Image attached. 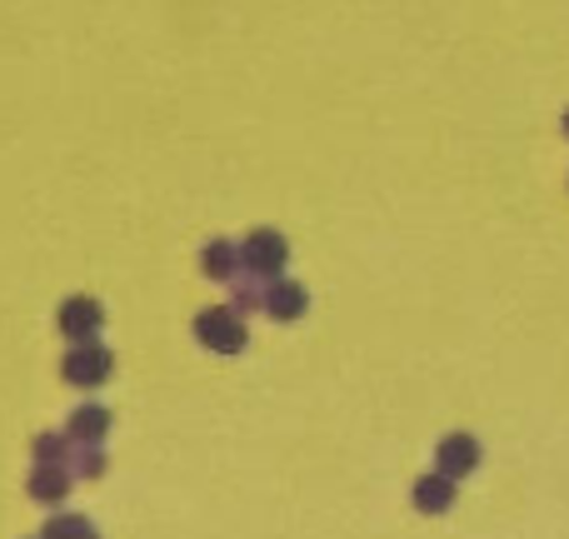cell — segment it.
Masks as SVG:
<instances>
[{
    "label": "cell",
    "mask_w": 569,
    "mask_h": 539,
    "mask_svg": "<svg viewBox=\"0 0 569 539\" xmlns=\"http://www.w3.org/2000/svg\"><path fill=\"white\" fill-rule=\"evenodd\" d=\"M475 470H480V440H475V435L455 430L435 445V475H445L450 485H460L465 475H475Z\"/></svg>",
    "instance_id": "277c9868"
},
{
    "label": "cell",
    "mask_w": 569,
    "mask_h": 539,
    "mask_svg": "<svg viewBox=\"0 0 569 539\" xmlns=\"http://www.w3.org/2000/svg\"><path fill=\"white\" fill-rule=\"evenodd\" d=\"M455 495H460V485H450L445 475H420L415 490H410V500H415L420 515H445L455 505Z\"/></svg>",
    "instance_id": "ba28073f"
},
{
    "label": "cell",
    "mask_w": 569,
    "mask_h": 539,
    "mask_svg": "<svg viewBox=\"0 0 569 539\" xmlns=\"http://www.w3.org/2000/svg\"><path fill=\"white\" fill-rule=\"evenodd\" d=\"M260 310H266L276 325H290L310 310V290H305L300 280H270L266 295H260Z\"/></svg>",
    "instance_id": "8992f818"
},
{
    "label": "cell",
    "mask_w": 569,
    "mask_h": 539,
    "mask_svg": "<svg viewBox=\"0 0 569 539\" xmlns=\"http://www.w3.org/2000/svg\"><path fill=\"white\" fill-rule=\"evenodd\" d=\"M110 435V410L106 405H80L66 420V440L70 445H100Z\"/></svg>",
    "instance_id": "52a82bcc"
},
{
    "label": "cell",
    "mask_w": 569,
    "mask_h": 539,
    "mask_svg": "<svg viewBox=\"0 0 569 539\" xmlns=\"http://www.w3.org/2000/svg\"><path fill=\"white\" fill-rule=\"evenodd\" d=\"M260 295H266V285L260 280H250V285H236V305H230V310H260Z\"/></svg>",
    "instance_id": "5bb4252c"
},
{
    "label": "cell",
    "mask_w": 569,
    "mask_h": 539,
    "mask_svg": "<svg viewBox=\"0 0 569 539\" xmlns=\"http://www.w3.org/2000/svg\"><path fill=\"white\" fill-rule=\"evenodd\" d=\"M26 490H30L36 505H60L70 495V470L66 465H36L30 480H26Z\"/></svg>",
    "instance_id": "9c48e42d"
},
{
    "label": "cell",
    "mask_w": 569,
    "mask_h": 539,
    "mask_svg": "<svg viewBox=\"0 0 569 539\" xmlns=\"http://www.w3.org/2000/svg\"><path fill=\"white\" fill-rule=\"evenodd\" d=\"M70 480H100L106 475V455H100V445H70V460H66Z\"/></svg>",
    "instance_id": "8fae6325"
},
{
    "label": "cell",
    "mask_w": 569,
    "mask_h": 539,
    "mask_svg": "<svg viewBox=\"0 0 569 539\" xmlns=\"http://www.w3.org/2000/svg\"><path fill=\"white\" fill-rule=\"evenodd\" d=\"M40 539H100V530L86 515H56V520L40 530Z\"/></svg>",
    "instance_id": "7c38bea8"
},
{
    "label": "cell",
    "mask_w": 569,
    "mask_h": 539,
    "mask_svg": "<svg viewBox=\"0 0 569 539\" xmlns=\"http://www.w3.org/2000/svg\"><path fill=\"white\" fill-rule=\"evenodd\" d=\"M110 370H116V355H110L100 340L70 345V355L60 360V375H66L70 385H80V390H96V385H106Z\"/></svg>",
    "instance_id": "3957f363"
},
{
    "label": "cell",
    "mask_w": 569,
    "mask_h": 539,
    "mask_svg": "<svg viewBox=\"0 0 569 539\" xmlns=\"http://www.w3.org/2000/svg\"><path fill=\"white\" fill-rule=\"evenodd\" d=\"M36 465H66L70 460V440L60 430H46V435H36Z\"/></svg>",
    "instance_id": "4fadbf2b"
},
{
    "label": "cell",
    "mask_w": 569,
    "mask_h": 539,
    "mask_svg": "<svg viewBox=\"0 0 569 539\" xmlns=\"http://www.w3.org/2000/svg\"><path fill=\"white\" fill-rule=\"evenodd\" d=\"M200 270L210 275V280H236L240 275V250L230 246V240H210L206 250H200Z\"/></svg>",
    "instance_id": "30bf717a"
},
{
    "label": "cell",
    "mask_w": 569,
    "mask_h": 539,
    "mask_svg": "<svg viewBox=\"0 0 569 539\" xmlns=\"http://www.w3.org/2000/svg\"><path fill=\"white\" fill-rule=\"evenodd\" d=\"M196 340L206 345L210 355H240L250 345V330H246V320H240L230 305H210V310H200L196 315Z\"/></svg>",
    "instance_id": "6da1fadb"
},
{
    "label": "cell",
    "mask_w": 569,
    "mask_h": 539,
    "mask_svg": "<svg viewBox=\"0 0 569 539\" xmlns=\"http://www.w3.org/2000/svg\"><path fill=\"white\" fill-rule=\"evenodd\" d=\"M236 250H240V270H250V280H280V270L290 266V240L270 226L250 230L246 246Z\"/></svg>",
    "instance_id": "7a4b0ae2"
},
{
    "label": "cell",
    "mask_w": 569,
    "mask_h": 539,
    "mask_svg": "<svg viewBox=\"0 0 569 539\" xmlns=\"http://www.w3.org/2000/svg\"><path fill=\"white\" fill-rule=\"evenodd\" d=\"M565 136H569V110H565Z\"/></svg>",
    "instance_id": "9a60e30c"
},
{
    "label": "cell",
    "mask_w": 569,
    "mask_h": 539,
    "mask_svg": "<svg viewBox=\"0 0 569 539\" xmlns=\"http://www.w3.org/2000/svg\"><path fill=\"white\" fill-rule=\"evenodd\" d=\"M56 325L70 345H90L100 335V325H106V310H100V300H90V295H70L56 310Z\"/></svg>",
    "instance_id": "5b68a950"
}]
</instances>
